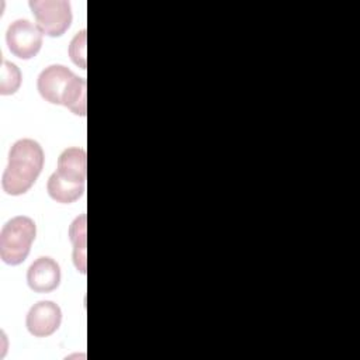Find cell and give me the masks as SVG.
Wrapping results in <instances>:
<instances>
[{
  "label": "cell",
  "instance_id": "1",
  "mask_svg": "<svg viewBox=\"0 0 360 360\" xmlns=\"http://www.w3.org/2000/svg\"><path fill=\"white\" fill-rule=\"evenodd\" d=\"M86 86L83 77L76 76L63 65L45 68L37 80L38 91L45 101L63 105L80 117H84L87 111Z\"/></svg>",
  "mask_w": 360,
  "mask_h": 360
},
{
  "label": "cell",
  "instance_id": "2",
  "mask_svg": "<svg viewBox=\"0 0 360 360\" xmlns=\"http://www.w3.org/2000/svg\"><path fill=\"white\" fill-rule=\"evenodd\" d=\"M44 167V150L30 138L17 141L8 153V165L3 173L1 186L8 195L27 193Z\"/></svg>",
  "mask_w": 360,
  "mask_h": 360
},
{
  "label": "cell",
  "instance_id": "3",
  "mask_svg": "<svg viewBox=\"0 0 360 360\" xmlns=\"http://www.w3.org/2000/svg\"><path fill=\"white\" fill-rule=\"evenodd\" d=\"M37 235L35 222L25 215H17L7 221L0 232V257L6 264L22 263Z\"/></svg>",
  "mask_w": 360,
  "mask_h": 360
},
{
  "label": "cell",
  "instance_id": "4",
  "mask_svg": "<svg viewBox=\"0 0 360 360\" xmlns=\"http://www.w3.org/2000/svg\"><path fill=\"white\" fill-rule=\"evenodd\" d=\"M30 7L42 34L63 35L72 22L70 4L66 0H31Z\"/></svg>",
  "mask_w": 360,
  "mask_h": 360
},
{
  "label": "cell",
  "instance_id": "5",
  "mask_svg": "<svg viewBox=\"0 0 360 360\" xmlns=\"http://www.w3.org/2000/svg\"><path fill=\"white\" fill-rule=\"evenodd\" d=\"M6 42L14 56L31 59L42 46V32L28 20H15L7 28Z\"/></svg>",
  "mask_w": 360,
  "mask_h": 360
},
{
  "label": "cell",
  "instance_id": "6",
  "mask_svg": "<svg viewBox=\"0 0 360 360\" xmlns=\"http://www.w3.org/2000/svg\"><path fill=\"white\" fill-rule=\"evenodd\" d=\"M62 321V311L52 301H39L34 304L25 319L27 329L37 338H45L55 333Z\"/></svg>",
  "mask_w": 360,
  "mask_h": 360
},
{
  "label": "cell",
  "instance_id": "7",
  "mask_svg": "<svg viewBox=\"0 0 360 360\" xmlns=\"http://www.w3.org/2000/svg\"><path fill=\"white\" fill-rule=\"evenodd\" d=\"M87 173V158L86 150L77 146L65 149L58 159V169L53 173L60 180L76 184L86 186Z\"/></svg>",
  "mask_w": 360,
  "mask_h": 360
},
{
  "label": "cell",
  "instance_id": "8",
  "mask_svg": "<svg viewBox=\"0 0 360 360\" xmlns=\"http://www.w3.org/2000/svg\"><path fill=\"white\" fill-rule=\"evenodd\" d=\"M27 283L35 292L53 291L60 283L59 264L51 257H38L27 271Z\"/></svg>",
  "mask_w": 360,
  "mask_h": 360
},
{
  "label": "cell",
  "instance_id": "9",
  "mask_svg": "<svg viewBox=\"0 0 360 360\" xmlns=\"http://www.w3.org/2000/svg\"><path fill=\"white\" fill-rule=\"evenodd\" d=\"M86 214H82L69 228L70 242L73 243V263L82 274H86Z\"/></svg>",
  "mask_w": 360,
  "mask_h": 360
},
{
  "label": "cell",
  "instance_id": "10",
  "mask_svg": "<svg viewBox=\"0 0 360 360\" xmlns=\"http://www.w3.org/2000/svg\"><path fill=\"white\" fill-rule=\"evenodd\" d=\"M84 187L86 186H76V184L66 183L59 177H56L53 173L51 174L46 184V190L51 198L60 204H70L79 200L84 193Z\"/></svg>",
  "mask_w": 360,
  "mask_h": 360
},
{
  "label": "cell",
  "instance_id": "11",
  "mask_svg": "<svg viewBox=\"0 0 360 360\" xmlns=\"http://www.w3.org/2000/svg\"><path fill=\"white\" fill-rule=\"evenodd\" d=\"M21 84V72L20 69L8 62L3 60L1 65V76H0V94L1 96H10L14 94Z\"/></svg>",
  "mask_w": 360,
  "mask_h": 360
},
{
  "label": "cell",
  "instance_id": "12",
  "mask_svg": "<svg viewBox=\"0 0 360 360\" xmlns=\"http://www.w3.org/2000/svg\"><path fill=\"white\" fill-rule=\"evenodd\" d=\"M69 56L80 69H86V30H82L72 39L69 46Z\"/></svg>",
  "mask_w": 360,
  "mask_h": 360
}]
</instances>
